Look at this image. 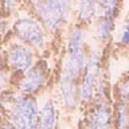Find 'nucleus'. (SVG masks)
<instances>
[{"instance_id": "obj_1", "label": "nucleus", "mask_w": 129, "mask_h": 129, "mask_svg": "<svg viewBox=\"0 0 129 129\" xmlns=\"http://www.w3.org/2000/svg\"><path fill=\"white\" fill-rule=\"evenodd\" d=\"M83 42H85L83 28L75 26L70 32V36H69L67 40V54L63 62L62 78L74 81V82H77L79 78H82V74L87 62L83 48Z\"/></svg>"}, {"instance_id": "obj_2", "label": "nucleus", "mask_w": 129, "mask_h": 129, "mask_svg": "<svg viewBox=\"0 0 129 129\" xmlns=\"http://www.w3.org/2000/svg\"><path fill=\"white\" fill-rule=\"evenodd\" d=\"M40 113L32 97L19 95L10 105V125L14 129H36Z\"/></svg>"}, {"instance_id": "obj_3", "label": "nucleus", "mask_w": 129, "mask_h": 129, "mask_svg": "<svg viewBox=\"0 0 129 129\" xmlns=\"http://www.w3.org/2000/svg\"><path fill=\"white\" fill-rule=\"evenodd\" d=\"M32 7L39 16L44 28L50 32H55L63 22H66L71 3L50 0V2H32Z\"/></svg>"}, {"instance_id": "obj_4", "label": "nucleus", "mask_w": 129, "mask_h": 129, "mask_svg": "<svg viewBox=\"0 0 129 129\" xmlns=\"http://www.w3.org/2000/svg\"><path fill=\"white\" fill-rule=\"evenodd\" d=\"M101 86V60L97 52L90 54L79 83V100L89 102Z\"/></svg>"}, {"instance_id": "obj_5", "label": "nucleus", "mask_w": 129, "mask_h": 129, "mask_svg": "<svg viewBox=\"0 0 129 129\" xmlns=\"http://www.w3.org/2000/svg\"><path fill=\"white\" fill-rule=\"evenodd\" d=\"M14 30L16 35L30 47H42L46 40L43 27L35 19L24 16L15 22Z\"/></svg>"}, {"instance_id": "obj_6", "label": "nucleus", "mask_w": 129, "mask_h": 129, "mask_svg": "<svg viewBox=\"0 0 129 129\" xmlns=\"http://www.w3.org/2000/svg\"><path fill=\"white\" fill-rule=\"evenodd\" d=\"M47 78V66L44 62L34 64L19 83V91L23 94H35L43 87Z\"/></svg>"}, {"instance_id": "obj_7", "label": "nucleus", "mask_w": 129, "mask_h": 129, "mask_svg": "<svg viewBox=\"0 0 129 129\" xmlns=\"http://www.w3.org/2000/svg\"><path fill=\"white\" fill-rule=\"evenodd\" d=\"M34 63V50L26 43L12 44L8 51V64L16 71L27 73Z\"/></svg>"}, {"instance_id": "obj_8", "label": "nucleus", "mask_w": 129, "mask_h": 129, "mask_svg": "<svg viewBox=\"0 0 129 129\" xmlns=\"http://www.w3.org/2000/svg\"><path fill=\"white\" fill-rule=\"evenodd\" d=\"M112 125V112L108 104L98 102L94 108L91 116L89 117L85 129H110Z\"/></svg>"}, {"instance_id": "obj_9", "label": "nucleus", "mask_w": 129, "mask_h": 129, "mask_svg": "<svg viewBox=\"0 0 129 129\" xmlns=\"http://www.w3.org/2000/svg\"><path fill=\"white\" fill-rule=\"evenodd\" d=\"M59 91H60V98L67 109H74L78 104L79 98V86H77V82L60 77L59 79Z\"/></svg>"}, {"instance_id": "obj_10", "label": "nucleus", "mask_w": 129, "mask_h": 129, "mask_svg": "<svg viewBox=\"0 0 129 129\" xmlns=\"http://www.w3.org/2000/svg\"><path fill=\"white\" fill-rule=\"evenodd\" d=\"M75 6L78 18L82 23H89L97 16H101L100 2H78Z\"/></svg>"}, {"instance_id": "obj_11", "label": "nucleus", "mask_w": 129, "mask_h": 129, "mask_svg": "<svg viewBox=\"0 0 129 129\" xmlns=\"http://www.w3.org/2000/svg\"><path fill=\"white\" fill-rule=\"evenodd\" d=\"M55 124H56V109L52 102H46L42 112H40L36 129H55Z\"/></svg>"}, {"instance_id": "obj_12", "label": "nucleus", "mask_w": 129, "mask_h": 129, "mask_svg": "<svg viewBox=\"0 0 129 129\" xmlns=\"http://www.w3.org/2000/svg\"><path fill=\"white\" fill-rule=\"evenodd\" d=\"M114 20L116 19L113 18H100L98 23H97L95 32L98 39L102 43H106L110 39L113 31H114Z\"/></svg>"}, {"instance_id": "obj_13", "label": "nucleus", "mask_w": 129, "mask_h": 129, "mask_svg": "<svg viewBox=\"0 0 129 129\" xmlns=\"http://www.w3.org/2000/svg\"><path fill=\"white\" fill-rule=\"evenodd\" d=\"M114 124L116 129H129V109L120 101H117Z\"/></svg>"}, {"instance_id": "obj_14", "label": "nucleus", "mask_w": 129, "mask_h": 129, "mask_svg": "<svg viewBox=\"0 0 129 129\" xmlns=\"http://www.w3.org/2000/svg\"><path fill=\"white\" fill-rule=\"evenodd\" d=\"M117 94H118V101L129 109V77L121 81L117 86Z\"/></svg>"}, {"instance_id": "obj_15", "label": "nucleus", "mask_w": 129, "mask_h": 129, "mask_svg": "<svg viewBox=\"0 0 129 129\" xmlns=\"http://www.w3.org/2000/svg\"><path fill=\"white\" fill-rule=\"evenodd\" d=\"M118 43L122 44V46H128L129 44V15H128V18L125 19L122 27H121L120 36H118Z\"/></svg>"}, {"instance_id": "obj_16", "label": "nucleus", "mask_w": 129, "mask_h": 129, "mask_svg": "<svg viewBox=\"0 0 129 129\" xmlns=\"http://www.w3.org/2000/svg\"><path fill=\"white\" fill-rule=\"evenodd\" d=\"M4 83H6V75L3 71H0V89L4 86Z\"/></svg>"}, {"instance_id": "obj_17", "label": "nucleus", "mask_w": 129, "mask_h": 129, "mask_svg": "<svg viewBox=\"0 0 129 129\" xmlns=\"http://www.w3.org/2000/svg\"><path fill=\"white\" fill-rule=\"evenodd\" d=\"M2 129H14V128H12L10 124H6V125H4V126H3Z\"/></svg>"}]
</instances>
